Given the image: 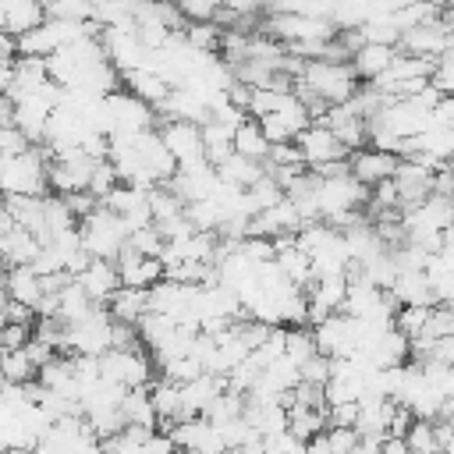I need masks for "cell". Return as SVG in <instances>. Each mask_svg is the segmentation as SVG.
Returning <instances> with one entry per match:
<instances>
[{
  "label": "cell",
  "mask_w": 454,
  "mask_h": 454,
  "mask_svg": "<svg viewBox=\"0 0 454 454\" xmlns=\"http://www.w3.org/2000/svg\"><path fill=\"white\" fill-rule=\"evenodd\" d=\"M50 188V153L32 145L28 153L0 160V195L4 199H43Z\"/></svg>",
  "instance_id": "1"
},
{
  "label": "cell",
  "mask_w": 454,
  "mask_h": 454,
  "mask_svg": "<svg viewBox=\"0 0 454 454\" xmlns=\"http://www.w3.org/2000/svg\"><path fill=\"white\" fill-rule=\"evenodd\" d=\"M298 82L326 106H344L351 103V96L362 89L358 74L351 64H337V60H305Z\"/></svg>",
  "instance_id": "2"
},
{
  "label": "cell",
  "mask_w": 454,
  "mask_h": 454,
  "mask_svg": "<svg viewBox=\"0 0 454 454\" xmlns=\"http://www.w3.org/2000/svg\"><path fill=\"white\" fill-rule=\"evenodd\" d=\"M153 124H156L153 106L142 103L138 96H131L128 89H117V92L103 96L99 131L106 138H114V135H142V131H153Z\"/></svg>",
  "instance_id": "3"
},
{
  "label": "cell",
  "mask_w": 454,
  "mask_h": 454,
  "mask_svg": "<svg viewBox=\"0 0 454 454\" xmlns=\"http://www.w3.org/2000/svg\"><path fill=\"white\" fill-rule=\"evenodd\" d=\"M78 238H82V248H85L92 259L117 262V255L124 252L131 231H128V223H124L114 209L99 206L96 213H89V216L78 223Z\"/></svg>",
  "instance_id": "4"
},
{
  "label": "cell",
  "mask_w": 454,
  "mask_h": 454,
  "mask_svg": "<svg viewBox=\"0 0 454 454\" xmlns=\"http://www.w3.org/2000/svg\"><path fill=\"white\" fill-rule=\"evenodd\" d=\"M103 160H92L85 149H60V153H50V188L57 195H78V192H89L92 184V174Z\"/></svg>",
  "instance_id": "5"
},
{
  "label": "cell",
  "mask_w": 454,
  "mask_h": 454,
  "mask_svg": "<svg viewBox=\"0 0 454 454\" xmlns=\"http://www.w3.org/2000/svg\"><path fill=\"white\" fill-rule=\"evenodd\" d=\"M344 316L355 323H394L397 319V301L390 291L365 284V280H348V298H344Z\"/></svg>",
  "instance_id": "6"
},
{
  "label": "cell",
  "mask_w": 454,
  "mask_h": 454,
  "mask_svg": "<svg viewBox=\"0 0 454 454\" xmlns=\"http://www.w3.org/2000/svg\"><path fill=\"white\" fill-rule=\"evenodd\" d=\"M64 340H67V351L78 355V358H103L114 348V319H110V312L96 309L89 319H82L74 326H64Z\"/></svg>",
  "instance_id": "7"
},
{
  "label": "cell",
  "mask_w": 454,
  "mask_h": 454,
  "mask_svg": "<svg viewBox=\"0 0 454 454\" xmlns=\"http://www.w3.org/2000/svg\"><path fill=\"white\" fill-rule=\"evenodd\" d=\"M153 365L156 362L142 348H135V351H117L114 348L99 358V380H106L114 387H124V390H142V387H149Z\"/></svg>",
  "instance_id": "8"
},
{
  "label": "cell",
  "mask_w": 454,
  "mask_h": 454,
  "mask_svg": "<svg viewBox=\"0 0 454 454\" xmlns=\"http://www.w3.org/2000/svg\"><path fill=\"white\" fill-rule=\"evenodd\" d=\"M294 145H298V156H301V163H305L309 170L330 167V163H348V160H351V149H348L330 128H323V124H309V128L294 138Z\"/></svg>",
  "instance_id": "9"
},
{
  "label": "cell",
  "mask_w": 454,
  "mask_h": 454,
  "mask_svg": "<svg viewBox=\"0 0 454 454\" xmlns=\"http://www.w3.org/2000/svg\"><path fill=\"white\" fill-rule=\"evenodd\" d=\"M312 337H316L319 355H326L330 362L358 355V323L351 316H344V312H337V316L323 319L319 326H312Z\"/></svg>",
  "instance_id": "10"
},
{
  "label": "cell",
  "mask_w": 454,
  "mask_h": 454,
  "mask_svg": "<svg viewBox=\"0 0 454 454\" xmlns=\"http://www.w3.org/2000/svg\"><path fill=\"white\" fill-rule=\"evenodd\" d=\"M450 39H454V32H450L447 18H436V21H426V25H419V28H408V32L401 35L397 50H401V53H408V57L440 60V57L447 53Z\"/></svg>",
  "instance_id": "11"
},
{
  "label": "cell",
  "mask_w": 454,
  "mask_h": 454,
  "mask_svg": "<svg viewBox=\"0 0 454 454\" xmlns=\"http://www.w3.org/2000/svg\"><path fill=\"white\" fill-rule=\"evenodd\" d=\"M216 184H220V177H216V167H209L206 160H195V163H184V167H177V174H174V181L167 184L184 206H192V202H202V199H209L213 192H216Z\"/></svg>",
  "instance_id": "12"
},
{
  "label": "cell",
  "mask_w": 454,
  "mask_h": 454,
  "mask_svg": "<svg viewBox=\"0 0 454 454\" xmlns=\"http://www.w3.org/2000/svg\"><path fill=\"white\" fill-rule=\"evenodd\" d=\"M305 294H309V319H305V323L319 326L323 319L344 312L348 277H323V280H312V287H309Z\"/></svg>",
  "instance_id": "13"
},
{
  "label": "cell",
  "mask_w": 454,
  "mask_h": 454,
  "mask_svg": "<svg viewBox=\"0 0 454 454\" xmlns=\"http://www.w3.org/2000/svg\"><path fill=\"white\" fill-rule=\"evenodd\" d=\"M397 163H401V156H394V153H383V149H358V153H351V160H348V170H351V177L358 181V184H365V188H376L380 181H390L394 174H397Z\"/></svg>",
  "instance_id": "14"
},
{
  "label": "cell",
  "mask_w": 454,
  "mask_h": 454,
  "mask_svg": "<svg viewBox=\"0 0 454 454\" xmlns=\"http://www.w3.org/2000/svg\"><path fill=\"white\" fill-rule=\"evenodd\" d=\"M117 277H121V287H135V291H149L156 287L160 280H167V270L160 259H149V255H138L124 245V252L117 255Z\"/></svg>",
  "instance_id": "15"
},
{
  "label": "cell",
  "mask_w": 454,
  "mask_h": 454,
  "mask_svg": "<svg viewBox=\"0 0 454 454\" xmlns=\"http://www.w3.org/2000/svg\"><path fill=\"white\" fill-rule=\"evenodd\" d=\"M160 138H163V145H167V153L174 156L177 167L202 160V128H199V124L163 121V124H160Z\"/></svg>",
  "instance_id": "16"
},
{
  "label": "cell",
  "mask_w": 454,
  "mask_h": 454,
  "mask_svg": "<svg viewBox=\"0 0 454 454\" xmlns=\"http://www.w3.org/2000/svg\"><path fill=\"white\" fill-rule=\"evenodd\" d=\"M433 170L415 163V160H401L397 163V174H394V184H397V199H401V213L426 202L433 195Z\"/></svg>",
  "instance_id": "17"
},
{
  "label": "cell",
  "mask_w": 454,
  "mask_h": 454,
  "mask_svg": "<svg viewBox=\"0 0 454 454\" xmlns=\"http://www.w3.org/2000/svg\"><path fill=\"white\" fill-rule=\"evenodd\" d=\"M50 117H53V106L43 103L39 96H28L21 103H11V124L28 138V145H43L46 142Z\"/></svg>",
  "instance_id": "18"
},
{
  "label": "cell",
  "mask_w": 454,
  "mask_h": 454,
  "mask_svg": "<svg viewBox=\"0 0 454 454\" xmlns=\"http://www.w3.org/2000/svg\"><path fill=\"white\" fill-rule=\"evenodd\" d=\"M316 124H323V128H330L351 153H358V149H365V142H369V124H365V117H358L355 114V106L351 103H344V106H330Z\"/></svg>",
  "instance_id": "19"
},
{
  "label": "cell",
  "mask_w": 454,
  "mask_h": 454,
  "mask_svg": "<svg viewBox=\"0 0 454 454\" xmlns=\"http://www.w3.org/2000/svg\"><path fill=\"white\" fill-rule=\"evenodd\" d=\"M78 287L89 294L92 305L106 309V301L121 291V277H117V262H106V259H92L78 277Z\"/></svg>",
  "instance_id": "20"
},
{
  "label": "cell",
  "mask_w": 454,
  "mask_h": 454,
  "mask_svg": "<svg viewBox=\"0 0 454 454\" xmlns=\"http://www.w3.org/2000/svg\"><path fill=\"white\" fill-rule=\"evenodd\" d=\"M227 390V380L220 376H199L181 387V422L184 419H206V411L216 404V397Z\"/></svg>",
  "instance_id": "21"
},
{
  "label": "cell",
  "mask_w": 454,
  "mask_h": 454,
  "mask_svg": "<svg viewBox=\"0 0 454 454\" xmlns=\"http://www.w3.org/2000/svg\"><path fill=\"white\" fill-rule=\"evenodd\" d=\"M450 433H454V426L443 419H436V422L415 419L404 433V447H408V454H443Z\"/></svg>",
  "instance_id": "22"
},
{
  "label": "cell",
  "mask_w": 454,
  "mask_h": 454,
  "mask_svg": "<svg viewBox=\"0 0 454 454\" xmlns=\"http://www.w3.org/2000/svg\"><path fill=\"white\" fill-rule=\"evenodd\" d=\"M7 298L18 301V305H25V309H32V312H39V305H43V298H46L43 277H39L32 266H14V270H7Z\"/></svg>",
  "instance_id": "23"
},
{
  "label": "cell",
  "mask_w": 454,
  "mask_h": 454,
  "mask_svg": "<svg viewBox=\"0 0 454 454\" xmlns=\"http://www.w3.org/2000/svg\"><path fill=\"white\" fill-rule=\"evenodd\" d=\"M390 298L397 301V309H419V305H436L426 273L415 270H401L397 280L390 284Z\"/></svg>",
  "instance_id": "24"
},
{
  "label": "cell",
  "mask_w": 454,
  "mask_h": 454,
  "mask_svg": "<svg viewBox=\"0 0 454 454\" xmlns=\"http://www.w3.org/2000/svg\"><path fill=\"white\" fill-rule=\"evenodd\" d=\"M43 255V241L32 234V231H11L0 238V262H7L11 270L14 266H32L35 259Z\"/></svg>",
  "instance_id": "25"
},
{
  "label": "cell",
  "mask_w": 454,
  "mask_h": 454,
  "mask_svg": "<svg viewBox=\"0 0 454 454\" xmlns=\"http://www.w3.org/2000/svg\"><path fill=\"white\" fill-rule=\"evenodd\" d=\"M46 21V4L35 0H18V4H4V32L21 39L28 32H35Z\"/></svg>",
  "instance_id": "26"
},
{
  "label": "cell",
  "mask_w": 454,
  "mask_h": 454,
  "mask_svg": "<svg viewBox=\"0 0 454 454\" xmlns=\"http://www.w3.org/2000/svg\"><path fill=\"white\" fill-rule=\"evenodd\" d=\"M163 117L167 121H184V124H206L209 121V110H206V103L192 92V89H170V96L163 99Z\"/></svg>",
  "instance_id": "27"
},
{
  "label": "cell",
  "mask_w": 454,
  "mask_h": 454,
  "mask_svg": "<svg viewBox=\"0 0 454 454\" xmlns=\"http://www.w3.org/2000/svg\"><path fill=\"white\" fill-rule=\"evenodd\" d=\"M121 415H124V429H128V426H131V429H145V433H156V429H160V419H156L149 387L128 390L124 401H121Z\"/></svg>",
  "instance_id": "28"
},
{
  "label": "cell",
  "mask_w": 454,
  "mask_h": 454,
  "mask_svg": "<svg viewBox=\"0 0 454 454\" xmlns=\"http://www.w3.org/2000/svg\"><path fill=\"white\" fill-rule=\"evenodd\" d=\"M106 312L114 323H124V326H138L142 316L149 312V291H135V287H121L110 301H106Z\"/></svg>",
  "instance_id": "29"
},
{
  "label": "cell",
  "mask_w": 454,
  "mask_h": 454,
  "mask_svg": "<svg viewBox=\"0 0 454 454\" xmlns=\"http://www.w3.org/2000/svg\"><path fill=\"white\" fill-rule=\"evenodd\" d=\"M234 156V128L220 124V121H206L202 124V160L209 167H220Z\"/></svg>",
  "instance_id": "30"
},
{
  "label": "cell",
  "mask_w": 454,
  "mask_h": 454,
  "mask_svg": "<svg viewBox=\"0 0 454 454\" xmlns=\"http://www.w3.org/2000/svg\"><path fill=\"white\" fill-rule=\"evenodd\" d=\"M394 57H397L394 46H372V43H365V46L351 57V67H355L358 82H369V85H372L380 74H387V67L394 64Z\"/></svg>",
  "instance_id": "31"
},
{
  "label": "cell",
  "mask_w": 454,
  "mask_h": 454,
  "mask_svg": "<svg viewBox=\"0 0 454 454\" xmlns=\"http://www.w3.org/2000/svg\"><path fill=\"white\" fill-rule=\"evenodd\" d=\"M149 397H153V408H156V419H160V429H170L181 422V387L170 383V380H156L149 387Z\"/></svg>",
  "instance_id": "32"
},
{
  "label": "cell",
  "mask_w": 454,
  "mask_h": 454,
  "mask_svg": "<svg viewBox=\"0 0 454 454\" xmlns=\"http://www.w3.org/2000/svg\"><path fill=\"white\" fill-rule=\"evenodd\" d=\"M39 376V365L35 358L28 355V348H18V351H4L0 355V380L11 383V387H28L35 383Z\"/></svg>",
  "instance_id": "33"
},
{
  "label": "cell",
  "mask_w": 454,
  "mask_h": 454,
  "mask_svg": "<svg viewBox=\"0 0 454 454\" xmlns=\"http://www.w3.org/2000/svg\"><path fill=\"white\" fill-rule=\"evenodd\" d=\"M121 82L128 85L131 96H138V99L149 103V106H163V99L170 96V85H167L156 71H131V74H124Z\"/></svg>",
  "instance_id": "34"
},
{
  "label": "cell",
  "mask_w": 454,
  "mask_h": 454,
  "mask_svg": "<svg viewBox=\"0 0 454 454\" xmlns=\"http://www.w3.org/2000/svg\"><path fill=\"white\" fill-rule=\"evenodd\" d=\"M270 138L262 135V128H259V121L255 117H248L238 131H234V153L238 156H245V160H255V163H266V156H270Z\"/></svg>",
  "instance_id": "35"
},
{
  "label": "cell",
  "mask_w": 454,
  "mask_h": 454,
  "mask_svg": "<svg viewBox=\"0 0 454 454\" xmlns=\"http://www.w3.org/2000/svg\"><path fill=\"white\" fill-rule=\"evenodd\" d=\"M262 174H266V170H262V163L245 160V156H238V153H234L227 163H220V167H216V177H220L223 184H231V188H241V192H248Z\"/></svg>",
  "instance_id": "36"
},
{
  "label": "cell",
  "mask_w": 454,
  "mask_h": 454,
  "mask_svg": "<svg viewBox=\"0 0 454 454\" xmlns=\"http://www.w3.org/2000/svg\"><path fill=\"white\" fill-rule=\"evenodd\" d=\"M312 355H319L312 330H309V326H287V330H284V358H291V362L301 369Z\"/></svg>",
  "instance_id": "37"
},
{
  "label": "cell",
  "mask_w": 454,
  "mask_h": 454,
  "mask_svg": "<svg viewBox=\"0 0 454 454\" xmlns=\"http://www.w3.org/2000/svg\"><path fill=\"white\" fill-rule=\"evenodd\" d=\"M46 18L74 21V25H92V4H85V0H53V4H46Z\"/></svg>",
  "instance_id": "38"
},
{
  "label": "cell",
  "mask_w": 454,
  "mask_h": 454,
  "mask_svg": "<svg viewBox=\"0 0 454 454\" xmlns=\"http://www.w3.org/2000/svg\"><path fill=\"white\" fill-rule=\"evenodd\" d=\"M419 369H422V376H426V383L450 404L454 401V365H440V362H419Z\"/></svg>",
  "instance_id": "39"
},
{
  "label": "cell",
  "mask_w": 454,
  "mask_h": 454,
  "mask_svg": "<svg viewBox=\"0 0 454 454\" xmlns=\"http://www.w3.org/2000/svg\"><path fill=\"white\" fill-rule=\"evenodd\" d=\"M177 11L184 18V25H216L220 4H213V0H181Z\"/></svg>",
  "instance_id": "40"
},
{
  "label": "cell",
  "mask_w": 454,
  "mask_h": 454,
  "mask_svg": "<svg viewBox=\"0 0 454 454\" xmlns=\"http://www.w3.org/2000/svg\"><path fill=\"white\" fill-rule=\"evenodd\" d=\"M248 199H252V206H255V213H262V209H273L280 199H284V188L270 177V174H262L252 188H248Z\"/></svg>",
  "instance_id": "41"
},
{
  "label": "cell",
  "mask_w": 454,
  "mask_h": 454,
  "mask_svg": "<svg viewBox=\"0 0 454 454\" xmlns=\"http://www.w3.org/2000/svg\"><path fill=\"white\" fill-rule=\"evenodd\" d=\"M128 248H131V252H138V255L160 259V255H163V248H167V241H163V234H160L156 227H142V231H131Z\"/></svg>",
  "instance_id": "42"
},
{
  "label": "cell",
  "mask_w": 454,
  "mask_h": 454,
  "mask_svg": "<svg viewBox=\"0 0 454 454\" xmlns=\"http://www.w3.org/2000/svg\"><path fill=\"white\" fill-rule=\"evenodd\" d=\"M429 309H433V305H419V309H397L394 326H397V330H401L408 340H419V337H422V330H426Z\"/></svg>",
  "instance_id": "43"
},
{
  "label": "cell",
  "mask_w": 454,
  "mask_h": 454,
  "mask_svg": "<svg viewBox=\"0 0 454 454\" xmlns=\"http://www.w3.org/2000/svg\"><path fill=\"white\" fill-rule=\"evenodd\" d=\"M330 376H333V362L326 358V355H312L305 365H301V383H309V387H326L330 383Z\"/></svg>",
  "instance_id": "44"
},
{
  "label": "cell",
  "mask_w": 454,
  "mask_h": 454,
  "mask_svg": "<svg viewBox=\"0 0 454 454\" xmlns=\"http://www.w3.org/2000/svg\"><path fill=\"white\" fill-rule=\"evenodd\" d=\"M262 454H305V443H301L294 433L284 429V433L262 440Z\"/></svg>",
  "instance_id": "45"
},
{
  "label": "cell",
  "mask_w": 454,
  "mask_h": 454,
  "mask_svg": "<svg viewBox=\"0 0 454 454\" xmlns=\"http://www.w3.org/2000/svg\"><path fill=\"white\" fill-rule=\"evenodd\" d=\"M323 436H326L330 454H355V447H358V433H355V429H337V426H330Z\"/></svg>",
  "instance_id": "46"
},
{
  "label": "cell",
  "mask_w": 454,
  "mask_h": 454,
  "mask_svg": "<svg viewBox=\"0 0 454 454\" xmlns=\"http://www.w3.org/2000/svg\"><path fill=\"white\" fill-rule=\"evenodd\" d=\"M28 149H32L28 138H25L14 124L0 128V160H4V156H18V153H28Z\"/></svg>",
  "instance_id": "47"
},
{
  "label": "cell",
  "mask_w": 454,
  "mask_h": 454,
  "mask_svg": "<svg viewBox=\"0 0 454 454\" xmlns=\"http://www.w3.org/2000/svg\"><path fill=\"white\" fill-rule=\"evenodd\" d=\"M419 362H440V365H454V337H443L436 344H429L426 351L415 355Z\"/></svg>",
  "instance_id": "48"
},
{
  "label": "cell",
  "mask_w": 454,
  "mask_h": 454,
  "mask_svg": "<svg viewBox=\"0 0 454 454\" xmlns=\"http://www.w3.org/2000/svg\"><path fill=\"white\" fill-rule=\"evenodd\" d=\"M0 340H4V351H18V348H28V340H32V326L4 323V330H0Z\"/></svg>",
  "instance_id": "49"
},
{
  "label": "cell",
  "mask_w": 454,
  "mask_h": 454,
  "mask_svg": "<svg viewBox=\"0 0 454 454\" xmlns=\"http://www.w3.org/2000/svg\"><path fill=\"white\" fill-rule=\"evenodd\" d=\"M433 124L454 131V96H440V103H436V110H433Z\"/></svg>",
  "instance_id": "50"
},
{
  "label": "cell",
  "mask_w": 454,
  "mask_h": 454,
  "mask_svg": "<svg viewBox=\"0 0 454 454\" xmlns=\"http://www.w3.org/2000/svg\"><path fill=\"white\" fill-rule=\"evenodd\" d=\"M11 231H18V220H14V213L7 209V202L0 199V238L11 234Z\"/></svg>",
  "instance_id": "51"
},
{
  "label": "cell",
  "mask_w": 454,
  "mask_h": 454,
  "mask_svg": "<svg viewBox=\"0 0 454 454\" xmlns=\"http://www.w3.org/2000/svg\"><path fill=\"white\" fill-rule=\"evenodd\" d=\"M440 252H443V255H454V227H447V231L440 234Z\"/></svg>",
  "instance_id": "52"
},
{
  "label": "cell",
  "mask_w": 454,
  "mask_h": 454,
  "mask_svg": "<svg viewBox=\"0 0 454 454\" xmlns=\"http://www.w3.org/2000/svg\"><path fill=\"white\" fill-rule=\"evenodd\" d=\"M380 454H408V447H404V440H387Z\"/></svg>",
  "instance_id": "53"
},
{
  "label": "cell",
  "mask_w": 454,
  "mask_h": 454,
  "mask_svg": "<svg viewBox=\"0 0 454 454\" xmlns=\"http://www.w3.org/2000/svg\"><path fill=\"white\" fill-rule=\"evenodd\" d=\"M11 124V103H7V96H0V128H7Z\"/></svg>",
  "instance_id": "54"
},
{
  "label": "cell",
  "mask_w": 454,
  "mask_h": 454,
  "mask_svg": "<svg viewBox=\"0 0 454 454\" xmlns=\"http://www.w3.org/2000/svg\"><path fill=\"white\" fill-rule=\"evenodd\" d=\"M443 454H454V433H450V440H447V447H443Z\"/></svg>",
  "instance_id": "55"
},
{
  "label": "cell",
  "mask_w": 454,
  "mask_h": 454,
  "mask_svg": "<svg viewBox=\"0 0 454 454\" xmlns=\"http://www.w3.org/2000/svg\"><path fill=\"white\" fill-rule=\"evenodd\" d=\"M195 454H227V450H195Z\"/></svg>",
  "instance_id": "56"
},
{
  "label": "cell",
  "mask_w": 454,
  "mask_h": 454,
  "mask_svg": "<svg viewBox=\"0 0 454 454\" xmlns=\"http://www.w3.org/2000/svg\"><path fill=\"white\" fill-rule=\"evenodd\" d=\"M0 32H4V4H0Z\"/></svg>",
  "instance_id": "57"
},
{
  "label": "cell",
  "mask_w": 454,
  "mask_h": 454,
  "mask_svg": "<svg viewBox=\"0 0 454 454\" xmlns=\"http://www.w3.org/2000/svg\"><path fill=\"white\" fill-rule=\"evenodd\" d=\"M0 330H4V323H0ZM0 355H4V340H0Z\"/></svg>",
  "instance_id": "58"
},
{
  "label": "cell",
  "mask_w": 454,
  "mask_h": 454,
  "mask_svg": "<svg viewBox=\"0 0 454 454\" xmlns=\"http://www.w3.org/2000/svg\"><path fill=\"white\" fill-rule=\"evenodd\" d=\"M0 199H4V195H0Z\"/></svg>",
  "instance_id": "59"
}]
</instances>
